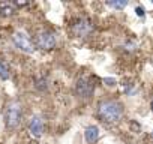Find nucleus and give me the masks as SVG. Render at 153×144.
Wrapping results in <instances>:
<instances>
[{
	"label": "nucleus",
	"mask_w": 153,
	"mask_h": 144,
	"mask_svg": "<svg viewBox=\"0 0 153 144\" xmlns=\"http://www.w3.org/2000/svg\"><path fill=\"white\" fill-rule=\"evenodd\" d=\"M96 116L99 117V120H102L107 125L117 123L123 116V107L120 102H117L114 99H105L98 104Z\"/></svg>",
	"instance_id": "obj_1"
},
{
	"label": "nucleus",
	"mask_w": 153,
	"mask_h": 144,
	"mask_svg": "<svg viewBox=\"0 0 153 144\" xmlns=\"http://www.w3.org/2000/svg\"><path fill=\"white\" fill-rule=\"evenodd\" d=\"M5 125L8 129H15L21 123L23 119V108L18 102H11L5 110Z\"/></svg>",
	"instance_id": "obj_2"
},
{
	"label": "nucleus",
	"mask_w": 153,
	"mask_h": 144,
	"mask_svg": "<svg viewBox=\"0 0 153 144\" xmlns=\"http://www.w3.org/2000/svg\"><path fill=\"white\" fill-rule=\"evenodd\" d=\"M93 30H95V26L89 18H76L71 24V32L76 38H87L93 33Z\"/></svg>",
	"instance_id": "obj_3"
},
{
	"label": "nucleus",
	"mask_w": 153,
	"mask_h": 144,
	"mask_svg": "<svg viewBox=\"0 0 153 144\" xmlns=\"http://www.w3.org/2000/svg\"><path fill=\"white\" fill-rule=\"evenodd\" d=\"M95 92V83L89 77H81L75 84V93L83 99H89Z\"/></svg>",
	"instance_id": "obj_4"
},
{
	"label": "nucleus",
	"mask_w": 153,
	"mask_h": 144,
	"mask_svg": "<svg viewBox=\"0 0 153 144\" xmlns=\"http://www.w3.org/2000/svg\"><path fill=\"white\" fill-rule=\"evenodd\" d=\"M36 47L44 51H51L56 47V36L53 32L42 30L36 35Z\"/></svg>",
	"instance_id": "obj_5"
},
{
	"label": "nucleus",
	"mask_w": 153,
	"mask_h": 144,
	"mask_svg": "<svg viewBox=\"0 0 153 144\" xmlns=\"http://www.w3.org/2000/svg\"><path fill=\"white\" fill-rule=\"evenodd\" d=\"M12 41H14L15 47H17L18 50H21L23 53L32 54V53L35 51V45H33V42H32L30 38H29L26 33H23V32H15L14 36H12Z\"/></svg>",
	"instance_id": "obj_6"
},
{
	"label": "nucleus",
	"mask_w": 153,
	"mask_h": 144,
	"mask_svg": "<svg viewBox=\"0 0 153 144\" xmlns=\"http://www.w3.org/2000/svg\"><path fill=\"white\" fill-rule=\"evenodd\" d=\"M29 131L36 138H39L42 135V132H44V122H42V119L39 116H35V117L30 119V122H29Z\"/></svg>",
	"instance_id": "obj_7"
},
{
	"label": "nucleus",
	"mask_w": 153,
	"mask_h": 144,
	"mask_svg": "<svg viewBox=\"0 0 153 144\" xmlns=\"http://www.w3.org/2000/svg\"><path fill=\"white\" fill-rule=\"evenodd\" d=\"M84 138L87 143H95L98 138H99V129L98 126H87L86 131H84Z\"/></svg>",
	"instance_id": "obj_8"
},
{
	"label": "nucleus",
	"mask_w": 153,
	"mask_h": 144,
	"mask_svg": "<svg viewBox=\"0 0 153 144\" xmlns=\"http://www.w3.org/2000/svg\"><path fill=\"white\" fill-rule=\"evenodd\" d=\"M35 87H36L38 90H41V92L47 90V89H48V80H47L45 77L36 78V80H35Z\"/></svg>",
	"instance_id": "obj_9"
},
{
	"label": "nucleus",
	"mask_w": 153,
	"mask_h": 144,
	"mask_svg": "<svg viewBox=\"0 0 153 144\" xmlns=\"http://www.w3.org/2000/svg\"><path fill=\"white\" fill-rule=\"evenodd\" d=\"M11 75V72H9V68L5 62H0V78L2 80H8Z\"/></svg>",
	"instance_id": "obj_10"
},
{
	"label": "nucleus",
	"mask_w": 153,
	"mask_h": 144,
	"mask_svg": "<svg viewBox=\"0 0 153 144\" xmlns=\"http://www.w3.org/2000/svg\"><path fill=\"white\" fill-rule=\"evenodd\" d=\"M107 5L110 6V8H114V9H125L126 8V5H128V2H123V0H120V2H107Z\"/></svg>",
	"instance_id": "obj_11"
},
{
	"label": "nucleus",
	"mask_w": 153,
	"mask_h": 144,
	"mask_svg": "<svg viewBox=\"0 0 153 144\" xmlns=\"http://www.w3.org/2000/svg\"><path fill=\"white\" fill-rule=\"evenodd\" d=\"M0 12H2V17H11V15H14L15 9L11 5H6V6H3L2 9H0Z\"/></svg>",
	"instance_id": "obj_12"
},
{
	"label": "nucleus",
	"mask_w": 153,
	"mask_h": 144,
	"mask_svg": "<svg viewBox=\"0 0 153 144\" xmlns=\"http://www.w3.org/2000/svg\"><path fill=\"white\" fill-rule=\"evenodd\" d=\"M123 48H125L126 51H135V50H137V44L132 42V41H128V42L123 45Z\"/></svg>",
	"instance_id": "obj_13"
},
{
	"label": "nucleus",
	"mask_w": 153,
	"mask_h": 144,
	"mask_svg": "<svg viewBox=\"0 0 153 144\" xmlns=\"http://www.w3.org/2000/svg\"><path fill=\"white\" fill-rule=\"evenodd\" d=\"M104 83H105L107 86H110V87L116 86V80H114V78H104Z\"/></svg>",
	"instance_id": "obj_14"
},
{
	"label": "nucleus",
	"mask_w": 153,
	"mask_h": 144,
	"mask_svg": "<svg viewBox=\"0 0 153 144\" xmlns=\"http://www.w3.org/2000/svg\"><path fill=\"white\" fill-rule=\"evenodd\" d=\"M135 14H137L138 17H144V8H143V6H137V8H135Z\"/></svg>",
	"instance_id": "obj_15"
},
{
	"label": "nucleus",
	"mask_w": 153,
	"mask_h": 144,
	"mask_svg": "<svg viewBox=\"0 0 153 144\" xmlns=\"http://www.w3.org/2000/svg\"><path fill=\"white\" fill-rule=\"evenodd\" d=\"M15 5H17V6H26L27 2H15Z\"/></svg>",
	"instance_id": "obj_16"
},
{
	"label": "nucleus",
	"mask_w": 153,
	"mask_h": 144,
	"mask_svg": "<svg viewBox=\"0 0 153 144\" xmlns=\"http://www.w3.org/2000/svg\"><path fill=\"white\" fill-rule=\"evenodd\" d=\"M152 111H153V101H152Z\"/></svg>",
	"instance_id": "obj_17"
}]
</instances>
